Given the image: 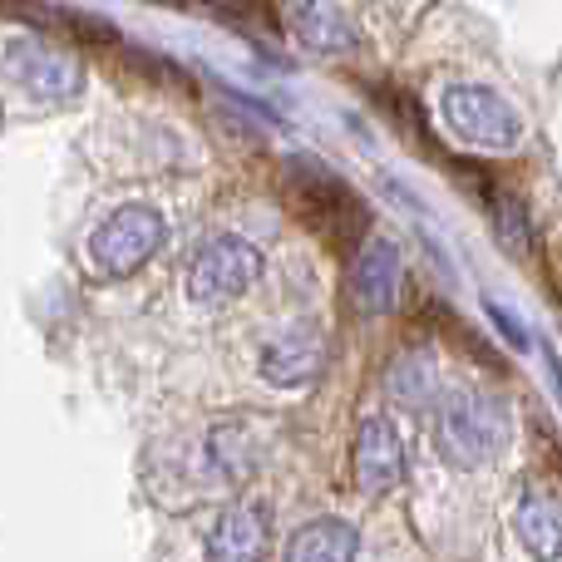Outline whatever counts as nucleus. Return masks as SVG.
Segmentation results:
<instances>
[{
    "instance_id": "obj_1",
    "label": "nucleus",
    "mask_w": 562,
    "mask_h": 562,
    "mask_svg": "<svg viewBox=\"0 0 562 562\" xmlns=\"http://www.w3.org/2000/svg\"><path fill=\"white\" fill-rule=\"evenodd\" d=\"M514 419H508V400L494 390H449L435 405V454L449 469H488L508 449Z\"/></svg>"
},
{
    "instance_id": "obj_2",
    "label": "nucleus",
    "mask_w": 562,
    "mask_h": 562,
    "mask_svg": "<svg viewBox=\"0 0 562 562\" xmlns=\"http://www.w3.org/2000/svg\"><path fill=\"white\" fill-rule=\"evenodd\" d=\"M281 193H286V207L321 233L330 247H350L360 233H366V207L360 198L330 173L316 158H291L286 173H281Z\"/></svg>"
},
{
    "instance_id": "obj_3",
    "label": "nucleus",
    "mask_w": 562,
    "mask_h": 562,
    "mask_svg": "<svg viewBox=\"0 0 562 562\" xmlns=\"http://www.w3.org/2000/svg\"><path fill=\"white\" fill-rule=\"evenodd\" d=\"M449 134L484 154H514L524 144V114L488 85H449L439 99Z\"/></svg>"
},
{
    "instance_id": "obj_4",
    "label": "nucleus",
    "mask_w": 562,
    "mask_h": 562,
    "mask_svg": "<svg viewBox=\"0 0 562 562\" xmlns=\"http://www.w3.org/2000/svg\"><path fill=\"white\" fill-rule=\"evenodd\" d=\"M164 217L144 203H128L119 207L109 223H99V233L89 237L85 257H89V272L99 281H119V277H134L148 257L164 247Z\"/></svg>"
},
{
    "instance_id": "obj_5",
    "label": "nucleus",
    "mask_w": 562,
    "mask_h": 562,
    "mask_svg": "<svg viewBox=\"0 0 562 562\" xmlns=\"http://www.w3.org/2000/svg\"><path fill=\"white\" fill-rule=\"evenodd\" d=\"M5 79L30 104H69L85 89V69L75 65V55L40 35H20L5 45Z\"/></svg>"
},
{
    "instance_id": "obj_6",
    "label": "nucleus",
    "mask_w": 562,
    "mask_h": 562,
    "mask_svg": "<svg viewBox=\"0 0 562 562\" xmlns=\"http://www.w3.org/2000/svg\"><path fill=\"white\" fill-rule=\"evenodd\" d=\"M262 277V252L243 237H213L198 247L193 267H188V296L198 306H227V301L247 296L252 281Z\"/></svg>"
},
{
    "instance_id": "obj_7",
    "label": "nucleus",
    "mask_w": 562,
    "mask_h": 562,
    "mask_svg": "<svg viewBox=\"0 0 562 562\" xmlns=\"http://www.w3.org/2000/svg\"><path fill=\"white\" fill-rule=\"evenodd\" d=\"M400 281H405V262L390 237H370L350 262V301L366 316H385L400 306Z\"/></svg>"
},
{
    "instance_id": "obj_8",
    "label": "nucleus",
    "mask_w": 562,
    "mask_h": 562,
    "mask_svg": "<svg viewBox=\"0 0 562 562\" xmlns=\"http://www.w3.org/2000/svg\"><path fill=\"white\" fill-rule=\"evenodd\" d=\"M321 370H326V336H321V326H306V321L286 326L262 350V380H272L277 390L311 385V380H321Z\"/></svg>"
},
{
    "instance_id": "obj_9",
    "label": "nucleus",
    "mask_w": 562,
    "mask_h": 562,
    "mask_svg": "<svg viewBox=\"0 0 562 562\" xmlns=\"http://www.w3.org/2000/svg\"><path fill=\"white\" fill-rule=\"evenodd\" d=\"M286 25H291V35H296V45L311 49V55L336 59V55H356V49L366 45L360 25L340 5H330V0H296V5L286 10Z\"/></svg>"
},
{
    "instance_id": "obj_10",
    "label": "nucleus",
    "mask_w": 562,
    "mask_h": 562,
    "mask_svg": "<svg viewBox=\"0 0 562 562\" xmlns=\"http://www.w3.org/2000/svg\"><path fill=\"white\" fill-rule=\"evenodd\" d=\"M405 479V445L385 415H366L356 429V484L366 494H390Z\"/></svg>"
},
{
    "instance_id": "obj_11",
    "label": "nucleus",
    "mask_w": 562,
    "mask_h": 562,
    "mask_svg": "<svg viewBox=\"0 0 562 562\" xmlns=\"http://www.w3.org/2000/svg\"><path fill=\"white\" fill-rule=\"evenodd\" d=\"M272 543V518L257 504H237L217 518L213 538H207V558L213 562H262Z\"/></svg>"
},
{
    "instance_id": "obj_12",
    "label": "nucleus",
    "mask_w": 562,
    "mask_h": 562,
    "mask_svg": "<svg viewBox=\"0 0 562 562\" xmlns=\"http://www.w3.org/2000/svg\"><path fill=\"white\" fill-rule=\"evenodd\" d=\"M514 533L533 562H562V508L538 488H524L514 514Z\"/></svg>"
},
{
    "instance_id": "obj_13",
    "label": "nucleus",
    "mask_w": 562,
    "mask_h": 562,
    "mask_svg": "<svg viewBox=\"0 0 562 562\" xmlns=\"http://www.w3.org/2000/svg\"><path fill=\"white\" fill-rule=\"evenodd\" d=\"M385 390H390V400H395V405H405V409L435 405V395H439V360H435V350H429V346L400 350V356L390 360V370H385Z\"/></svg>"
},
{
    "instance_id": "obj_14",
    "label": "nucleus",
    "mask_w": 562,
    "mask_h": 562,
    "mask_svg": "<svg viewBox=\"0 0 562 562\" xmlns=\"http://www.w3.org/2000/svg\"><path fill=\"white\" fill-rule=\"evenodd\" d=\"M360 533L346 518H316V524L296 528L286 543V562H356Z\"/></svg>"
},
{
    "instance_id": "obj_15",
    "label": "nucleus",
    "mask_w": 562,
    "mask_h": 562,
    "mask_svg": "<svg viewBox=\"0 0 562 562\" xmlns=\"http://www.w3.org/2000/svg\"><path fill=\"white\" fill-rule=\"evenodd\" d=\"M484 207L494 217V237L514 262H528L533 257V223H528V207L518 203L514 193H484Z\"/></svg>"
},
{
    "instance_id": "obj_16",
    "label": "nucleus",
    "mask_w": 562,
    "mask_h": 562,
    "mask_svg": "<svg viewBox=\"0 0 562 562\" xmlns=\"http://www.w3.org/2000/svg\"><path fill=\"white\" fill-rule=\"evenodd\" d=\"M257 454H262V449H257V439H252V429H247V425H223L213 435V464L223 469L227 479H247V474H252Z\"/></svg>"
},
{
    "instance_id": "obj_17",
    "label": "nucleus",
    "mask_w": 562,
    "mask_h": 562,
    "mask_svg": "<svg viewBox=\"0 0 562 562\" xmlns=\"http://www.w3.org/2000/svg\"><path fill=\"white\" fill-rule=\"evenodd\" d=\"M484 306H488V321H494V326L508 336V346H514V350H528V330H524V321H518L508 306H498V301H484Z\"/></svg>"
},
{
    "instance_id": "obj_18",
    "label": "nucleus",
    "mask_w": 562,
    "mask_h": 562,
    "mask_svg": "<svg viewBox=\"0 0 562 562\" xmlns=\"http://www.w3.org/2000/svg\"><path fill=\"white\" fill-rule=\"evenodd\" d=\"M543 360H548V375H553V390H558V400H562V360H558V350L543 346Z\"/></svg>"
}]
</instances>
